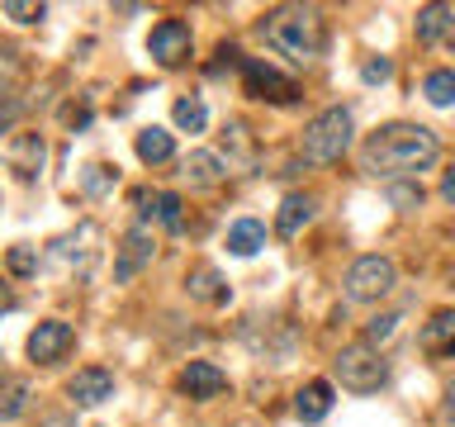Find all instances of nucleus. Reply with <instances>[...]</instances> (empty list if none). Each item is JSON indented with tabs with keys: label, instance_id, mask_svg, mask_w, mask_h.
Here are the masks:
<instances>
[{
	"label": "nucleus",
	"instance_id": "nucleus-11",
	"mask_svg": "<svg viewBox=\"0 0 455 427\" xmlns=\"http://www.w3.org/2000/svg\"><path fill=\"white\" fill-rule=\"evenodd\" d=\"M71 342H76L71 323L48 318V323H38L34 333H28V356H34L38 366H52V361H62V356L71 351Z\"/></svg>",
	"mask_w": 455,
	"mask_h": 427
},
{
	"label": "nucleus",
	"instance_id": "nucleus-14",
	"mask_svg": "<svg viewBox=\"0 0 455 427\" xmlns=\"http://www.w3.org/2000/svg\"><path fill=\"white\" fill-rule=\"evenodd\" d=\"M313 214H318V199H313V195H284L280 214H275V233L280 238H299L313 223Z\"/></svg>",
	"mask_w": 455,
	"mask_h": 427
},
{
	"label": "nucleus",
	"instance_id": "nucleus-21",
	"mask_svg": "<svg viewBox=\"0 0 455 427\" xmlns=\"http://www.w3.org/2000/svg\"><path fill=\"white\" fill-rule=\"evenodd\" d=\"M266 247V223L261 219H237L228 228V252L233 256H256Z\"/></svg>",
	"mask_w": 455,
	"mask_h": 427
},
{
	"label": "nucleus",
	"instance_id": "nucleus-27",
	"mask_svg": "<svg viewBox=\"0 0 455 427\" xmlns=\"http://www.w3.org/2000/svg\"><path fill=\"white\" fill-rule=\"evenodd\" d=\"M24 408H28V384L24 380H10L5 384V399H0V423H14Z\"/></svg>",
	"mask_w": 455,
	"mask_h": 427
},
{
	"label": "nucleus",
	"instance_id": "nucleus-31",
	"mask_svg": "<svg viewBox=\"0 0 455 427\" xmlns=\"http://www.w3.org/2000/svg\"><path fill=\"white\" fill-rule=\"evenodd\" d=\"M361 77H365L370 85H384V81L394 77V62H389V57H370V62L361 67Z\"/></svg>",
	"mask_w": 455,
	"mask_h": 427
},
{
	"label": "nucleus",
	"instance_id": "nucleus-23",
	"mask_svg": "<svg viewBox=\"0 0 455 427\" xmlns=\"http://www.w3.org/2000/svg\"><path fill=\"white\" fill-rule=\"evenodd\" d=\"M180 195L176 190H162V195H152V219L166 228V233H185V214H180Z\"/></svg>",
	"mask_w": 455,
	"mask_h": 427
},
{
	"label": "nucleus",
	"instance_id": "nucleus-16",
	"mask_svg": "<svg viewBox=\"0 0 455 427\" xmlns=\"http://www.w3.org/2000/svg\"><path fill=\"white\" fill-rule=\"evenodd\" d=\"M332 404H337V394H332V384H327V380H308L304 390L294 394V413L304 423H323L327 413H332Z\"/></svg>",
	"mask_w": 455,
	"mask_h": 427
},
{
	"label": "nucleus",
	"instance_id": "nucleus-29",
	"mask_svg": "<svg viewBox=\"0 0 455 427\" xmlns=\"http://www.w3.org/2000/svg\"><path fill=\"white\" fill-rule=\"evenodd\" d=\"M0 10H5L14 24H38L43 14H48L43 5H34V0H5V5H0Z\"/></svg>",
	"mask_w": 455,
	"mask_h": 427
},
{
	"label": "nucleus",
	"instance_id": "nucleus-26",
	"mask_svg": "<svg viewBox=\"0 0 455 427\" xmlns=\"http://www.w3.org/2000/svg\"><path fill=\"white\" fill-rule=\"evenodd\" d=\"M5 270H10L14 280L34 276V270H38V247H28V242H14V247L5 252Z\"/></svg>",
	"mask_w": 455,
	"mask_h": 427
},
{
	"label": "nucleus",
	"instance_id": "nucleus-9",
	"mask_svg": "<svg viewBox=\"0 0 455 427\" xmlns=\"http://www.w3.org/2000/svg\"><path fill=\"white\" fill-rule=\"evenodd\" d=\"M190 48H195L190 24H180V20H162V24L152 28V38H148V52L162 67H180L185 57H190Z\"/></svg>",
	"mask_w": 455,
	"mask_h": 427
},
{
	"label": "nucleus",
	"instance_id": "nucleus-24",
	"mask_svg": "<svg viewBox=\"0 0 455 427\" xmlns=\"http://www.w3.org/2000/svg\"><path fill=\"white\" fill-rule=\"evenodd\" d=\"M422 95L432 100L436 109L455 105V71H451V67H436V71H427V81H422Z\"/></svg>",
	"mask_w": 455,
	"mask_h": 427
},
{
	"label": "nucleus",
	"instance_id": "nucleus-22",
	"mask_svg": "<svg viewBox=\"0 0 455 427\" xmlns=\"http://www.w3.org/2000/svg\"><path fill=\"white\" fill-rule=\"evenodd\" d=\"M223 176H228V166H223L213 152H204V148H199V152H190V157H185V181H190V185H199V190H209V185H219Z\"/></svg>",
	"mask_w": 455,
	"mask_h": 427
},
{
	"label": "nucleus",
	"instance_id": "nucleus-5",
	"mask_svg": "<svg viewBox=\"0 0 455 427\" xmlns=\"http://www.w3.org/2000/svg\"><path fill=\"white\" fill-rule=\"evenodd\" d=\"M394 280H398V270L389 256H379V252H370V256H355L351 270H347V294L351 299H361V304H375V299H384L394 290Z\"/></svg>",
	"mask_w": 455,
	"mask_h": 427
},
{
	"label": "nucleus",
	"instance_id": "nucleus-28",
	"mask_svg": "<svg viewBox=\"0 0 455 427\" xmlns=\"http://www.w3.org/2000/svg\"><path fill=\"white\" fill-rule=\"evenodd\" d=\"M389 199L408 214V209L422 205V185H418V181H394V185H389Z\"/></svg>",
	"mask_w": 455,
	"mask_h": 427
},
{
	"label": "nucleus",
	"instance_id": "nucleus-18",
	"mask_svg": "<svg viewBox=\"0 0 455 427\" xmlns=\"http://www.w3.org/2000/svg\"><path fill=\"white\" fill-rule=\"evenodd\" d=\"M185 290H190V299H199V304H228V280L213 266H195L190 276H185Z\"/></svg>",
	"mask_w": 455,
	"mask_h": 427
},
{
	"label": "nucleus",
	"instance_id": "nucleus-12",
	"mask_svg": "<svg viewBox=\"0 0 455 427\" xmlns=\"http://www.w3.org/2000/svg\"><path fill=\"white\" fill-rule=\"evenodd\" d=\"M67 399H71L76 408H95V404H105V399H114V375H109L105 366H85V370H76V375H71Z\"/></svg>",
	"mask_w": 455,
	"mask_h": 427
},
{
	"label": "nucleus",
	"instance_id": "nucleus-13",
	"mask_svg": "<svg viewBox=\"0 0 455 427\" xmlns=\"http://www.w3.org/2000/svg\"><path fill=\"white\" fill-rule=\"evenodd\" d=\"M180 390L190 394V399H219L228 390V375L213 361H190L180 370Z\"/></svg>",
	"mask_w": 455,
	"mask_h": 427
},
{
	"label": "nucleus",
	"instance_id": "nucleus-6",
	"mask_svg": "<svg viewBox=\"0 0 455 427\" xmlns=\"http://www.w3.org/2000/svg\"><path fill=\"white\" fill-rule=\"evenodd\" d=\"M242 85H247L251 100H270V105H294L299 100V85L290 77H280L261 57H242Z\"/></svg>",
	"mask_w": 455,
	"mask_h": 427
},
{
	"label": "nucleus",
	"instance_id": "nucleus-10",
	"mask_svg": "<svg viewBox=\"0 0 455 427\" xmlns=\"http://www.w3.org/2000/svg\"><path fill=\"white\" fill-rule=\"evenodd\" d=\"M43 162H48V142H43V133H10L5 138V166L20 181H34L43 171Z\"/></svg>",
	"mask_w": 455,
	"mask_h": 427
},
{
	"label": "nucleus",
	"instance_id": "nucleus-25",
	"mask_svg": "<svg viewBox=\"0 0 455 427\" xmlns=\"http://www.w3.org/2000/svg\"><path fill=\"white\" fill-rule=\"evenodd\" d=\"M176 128H185V133H204V124H209V109L199 105L195 95H185V100H176Z\"/></svg>",
	"mask_w": 455,
	"mask_h": 427
},
{
	"label": "nucleus",
	"instance_id": "nucleus-3",
	"mask_svg": "<svg viewBox=\"0 0 455 427\" xmlns=\"http://www.w3.org/2000/svg\"><path fill=\"white\" fill-rule=\"evenodd\" d=\"M351 133H355V124H351V109H323L318 119H313L304 128V162H318V166H332L347 157L351 148Z\"/></svg>",
	"mask_w": 455,
	"mask_h": 427
},
{
	"label": "nucleus",
	"instance_id": "nucleus-30",
	"mask_svg": "<svg viewBox=\"0 0 455 427\" xmlns=\"http://www.w3.org/2000/svg\"><path fill=\"white\" fill-rule=\"evenodd\" d=\"M394 327H398V313H375V318L365 323V342L370 347H375V342H389Z\"/></svg>",
	"mask_w": 455,
	"mask_h": 427
},
{
	"label": "nucleus",
	"instance_id": "nucleus-1",
	"mask_svg": "<svg viewBox=\"0 0 455 427\" xmlns=\"http://www.w3.org/2000/svg\"><path fill=\"white\" fill-rule=\"evenodd\" d=\"M441 142L422 124H384L365 138V171L389 181H418V171L436 162Z\"/></svg>",
	"mask_w": 455,
	"mask_h": 427
},
{
	"label": "nucleus",
	"instance_id": "nucleus-32",
	"mask_svg": "<svg viewBox=\"0 0 455 427\" xmlns=\"http://www.w3.org/2000/svg\"><path fill=\"white\" fill-rule=\"evenodd\" d=\"M109 185H114V171L109 166H85V190H91V195H105L109 190Z\"/></svg>",
	"mask_w": 455,
	"mask_h": 427
},
{
	"label": "nucleus",
	"instance_id": "nucleus-4",
	"mask_svg": "<svg viewBox=\"0 0 455 427\" xmlns=\"http://www.w3.org/2000/svg\"><path fill=\"white\" fill-rule=\"evenodd\" d=\"M332 370H337L341 390H355V394H370V390H379V384L389 380V366H384V356L370 347V342H351V347H341Z\"/></svg>",
	"mask_w": 455,
	"mask_h": 427
},
{
	"label": "nucleus",
	"instance_id": "nucleus-35",
	"mask_svg": "<svg viewBox=\"0 0 455 427\" xmlns=\"http://www.w3.org/2000/svg\"><path fill=\"white\" fill-rule=\"evenodd\" d=\"M441 413H446V423H455V380L446 384V399H441Z\"/></svg>",
	"mask_w": 455,
	"mask_h": 427
},
{
	"label": "nucleus",
	"instance_id": "nucleus-19",
	"mask_svg": "<svg viewBox=\"0 0 455 427\" xmlns=\"http://www.w3.org/2000/svg\"><path fill=\"white\" fill-rule=\"evenodd\" d=\"M441 38H455V10L451 5L418 10V43H441Z\"/></svg>",
	"mask_w": 455,
	"mask_h": 427
},
{
	"label": "nucleus",
	"instance_id": "nucleus-8",
	"mask_svg": "<svg viewBox=\"0 0 455 427\" xmlns=\"http://www.w3.org/2000/svg\"><path fill=\"white\" fill-rule=\"evenodd\" d=\"M95 242H100V228H95V223H76V233H62V238L48 247V256H52L62 270H91Z\"/></svg>",
	"mask_w": 455,
	"mask_h": 427
},
{
	"label": "nucleus",
	"instance_id": "nucleus-2",
	"mask_svg": "<svg viewBox=\"0 0 455 427\" xmlns=\"http://www.w3.org/2000/svg\"><path fill=\"white\" fill-rule=\"evenodd\" d=\"M261 38L266 48H275L290 62H308V57L323 52V20L308 5H275L261 20Z\"/></svg>",
	"mask_w": 455,
	"mask_h": 427
},
{
	"label": "nucleus",
	"instance_id": "nucleus-36",
	"mask_svg": "<svg viewBox=\"0 0 455 427\" xmlns=\"http://www.w3.org/2000/svg\"><path fill=\"white\" fill-rule=\"evenodd\" d=\"M451 280H455V266H451Z\"/></svg>",
	"mask_w": 455,
	"mask_h": 427
},
{
	"label": "nucleus",
	"instance_id": "nucleus-34",
	"mask_svg": "<svg viewBox=\"0 0 455 427\" xmlns=\"http://www.w3.org/2000/svg\"><path fill=\"white\" fill-rule=\"evenodd\" d=\"M441 199H446V205H455V166L441 176Z\"/></svg>",
	"mask_w": 455,
	"mask_h": 427
},
{
	"label": "nucleus",
	"instance_id": "nucleus-17",
	"mask_svg": "<svg viewBox=\"0 0 455 427\" xmlns=\"http://www.w3.org/2000/svg\"><path fill=\"white\" fill-rule=\"evenodd\" d=\"M223 152H228V171H251L256 166V142H251V128L242 124V119H233L223 128Z\"/></svg>",
	"mask_w": 455,
	"mask_h": 427
},
{
	"label": "nucleus",
	"instance_id": "nucleus-20",
	"mask_svg": "<svg viewBox=\"0 0 455 427\" xmlns=\"http://www.w3.org/2000/svg\"><path fill=\"white\" fill-rule=\"evenodd\" d=\"M133 148H138V157H142L148 166H162V162H171V157H176V138H171L166 128L148 124V128L138 133V142H133Z\"/></svg>",
	"mask_w": 455,
	"mask_h": 427
},
{
	"label": "nucleus",
	"instance_id": "nucleus-7",
	"mask_svg": "<svg viewBox=\"0 0 455 427\" xmlns=\"http://www.w3.org/2000/svg\"><path fill=\"white\" fill-rule=\"evenodd\" d=\"M152 256H156V233H152V223H148V219H138V223L124 233L119 252H114V280L128 285L142 266H152Z\"/></svg>",
	"mask_w": 455,
	"mask_h": 427
},
{
	"label": "nucleus",
	"instance_id": "nucleus-33",
	"mask_svg": "<svg viewBox=\"0 0 455 427\" xmlns=\"http://www.w3.org/2000/svg\"><path fill=\"white\" fill-rule=\"evenodd\" d=\"M38 427H76L71 413H48V418H38Z\"/></svg>",
	"mask_w": 455,
	"mask_h": 427
},
{
	"label": "nucleus",
	"instance_id": "nucleus-15",
	"mask_svg": "<svg viewBox=\"0 0 455 427\" xmlns=\"http://www.w3.org/2000/svg\"><path fill=\"white\" fill-rule=\"evenodd\" d=\"M422 351L427 356H455V309H436L422 323Z\"/></svg>",
	"mask_w": 455,
	"mask_h": 427
}]
</instances>
